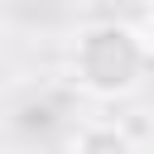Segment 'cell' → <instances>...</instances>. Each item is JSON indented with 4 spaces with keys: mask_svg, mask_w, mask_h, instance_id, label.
<instances>
[{
    "mask_svg": "<svg viewBox=\"0 0 154 154\" xmlns=\"http://www.w3.org/2000/svg\"><path fill=\"white\" fill-rule=\"evenodd\" d=\"M58 154H67V149H58Z\"/></svg>",
    "mask_w": 154,
    "mask_h": 154,
    "instance_id": "obj_5",
    "label": "cell"
},
{
    "mask_svg": "<svg viewBox=\"0 0 154 154\" xmlns=\"http://www.w3.org/2000/svg\"><path fill=\"white\" fill-rule=\"evenodd\" d=\"M135 5H140V10H154V0H135Z\"/></svg>",
    "mask_w": 154,
    "mask_h": 154,
    "instance_id": "obj_4",
    "label": "cell"
},
{
    "mask_svg": "<svg viewBox=\"0 0 154 154\" xmlns=\"http://www.w3.org/2000/svg\"><path fill=\"white\" fill-rule=\"evenodd\" d=\"M135 29H140V38H144V53H149V63H154V10H144V19H140Z\"/></svg>",
    "mask_w": 154,
    "mask_h": 154,
    "instance_id": "obj_3",
    "label": "cell"
},
{
    "mask_svg": "<svg viewBox=\"0 0 154 154\" xmlns=\"http://www.w3.org/2000/svg\"><path fill=\"white\" fill-rule=\"evenodd\" d=\"M67 154H140V144L130 140L125 125H111V120H91L72 135Z\"/></svg>",
    "mask_w": 154,
    "mask_h": 154,
    "instance_id": "obj_2",
    "label": "cell"
},
{
    "mask_svg": "<svg viewBox=\"0 0 154 154\" xmlns=\"http://www.w3.org/2000/svg\"><path fill=\"white\" fill-rule=\"evenodd\" d=\"M67 72L87 96H101V101L130 96L149 72V53H144L140 29L135 24H116V19L77 29L72 53H67Z\"/></svg>",
    "mask_w": 154,
    "mask_h": 154,
    "instance_id": "obj_1",
    "label": "cell"
}]
</instances>
